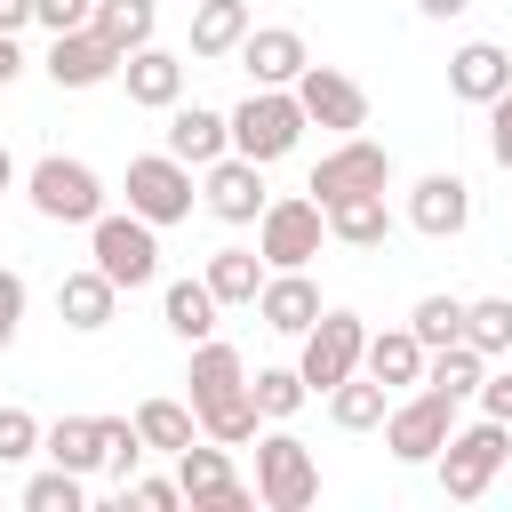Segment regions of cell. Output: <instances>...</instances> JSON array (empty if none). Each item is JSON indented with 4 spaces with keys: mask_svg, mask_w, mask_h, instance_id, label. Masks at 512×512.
<instances>
[{
    "mask_svg": "<svg viewBox=\"0 0 512 512\" xmlns=\"http://www.w3.org/2000/svg\"><path fill=\"white\" fill-rule=\"evenodd\" d=\"M504 456H512V424H504V416L456 424V432H448V448L432 456V464H440V496H448V504H480V496L496 488Z\"/></svg>",
    "mask_w": 512,
    "mask_h": 512,
    "instance_id": "1",
    "label": "cell"
},
{
    "mask_svg": "<svg viewBox=\"0 0 512 512\" xmlns=\"http://www.w3.org/2000/svg\"><path fill=\"white\" fill-rule=\"evenodd\" d=\"M312 120H304V104H296V88H248V104L232 112V152H248V160H288L296 152V136H304Z\"/></svg>",
    "mask_w": 512,
    "mask_h": 512,
    "instance_id": "2",
    "label": "cell"
},
{
    "mask_svg": "<svg viewBox=\"0 0 512 512\" xmlns=\"http://www.w3.org/2000/svg\"><path fill=\"white\" fill-rule=\"evenodd\" d=\"M24 192H32V208H40L48 224H96V216H104V176H96L88 160H64V152L32 160Z\"/></svg>",
    "mask_w": 512,
    "mask_h": 512,
    "instance_id": "3",
    "label": "cell"
},
{
    "mask_svg": "<svg viewBox=\"0 0 512 512\" xmlns=\"http://www.w3.org/2000/svg\"><path fill=\"white\" fill-rule=\"evenodd\" d=\"M320 240H328V208H320L312 192H288V200H272V208L256 216V256H264L272 272L312 264V256H320Z\"/></svg>",
    "mask_w": 512,
    "mask_h": 512,
    "instance_id": "4",
    "label": "cell"
},
{
    "mask_svg": "<svg viewBox=\"0 0 512 512\" xmlns=\"http://www.w3.org/2000/svg\"><path fill=\"white\" fill-rule=\"evenodd\" d=\"M448 432H456V392H440V384L392 400V416H384V448H392V464H432V456L448 448Z\"/></svg>",
    "mask_w": 512,
    "mask_h": 512,
    "instance_id": "5",
    "label": "cell"
},
{
    "mask_svg": "<svg viewBox=\"0 0 512 512\" xmlns=\"http://www.w3.org/2000/svg\"><path fill=\"white\" fill-rule=\"evenodd\" d=\"M88 256L120 280V288H144V280H160V224L152 216H96L88 224Z\"/></svg>",
    "mask_w": 512,
    "mask_h": 512,
    "instance_id": "6",
    "label": "cell"
},
{
    "mask_svg": "<svg viewBox=\"0 0 512 512\" xmlns=\"http://www.w3.org/2000/svg\"><path fill=\"white\" fill-rule=\"evenodd\" d=\"M320 496V464L296 432H264L256 440V504L264 512H304Z\"/></svg>",
    "mask_w": 512,
    "mask_h": 512,
    "instance_id": "7",
    "label": "cell"
},
{
    "mask_svg": "<svg viewBox=\"0 0 512 512\" xmlns=\"http://www.w3.org/2000/svg\"><path fill=\"white\" fill-rule=\"evenodd\" d=\"M392 184V152L376 144V136H336L328 152H320V168H312V200L328 208V200H352V192H384Z\"/></svg>",
    "mask_w": 512,
    "mask_h": 512,
    "instance_id": "8",
    "label": "cell"
},
{
    "mask_svg": "<svg viewBox=\"0 0 512 512\" xmlns=\"http://www.w3.org/2000/svg\"><path fill=\"white\" fill-rule=\"evenodd\" d=\"M360 352H368V320L360 312H320L312 328H304V384L312 392H336L344 376H360Z\"/></svg>",
    "mask_w": 512,
    "mask_h": 512,
    "instance_id": "9",
    "label": "cell"
},
{
    "mask_svg": "<svg viewBox=\"0 0 512 512\" xmlns=\"http://www.w3.org/2000/svg\"><path fill=\"white\" fill-rule=\"evenodd\" d=\"M176 488H184V504H208V512H248L256 504V488L232 472V448L224 440H192V448H176Z\"/></svg>",
    "mask_w": 512,
    "mask_h": 512,
    "instance_id": "10",
    "label": "cell"
},
{
    "mask_svg": "<svg viewBox=\"0 0 512 512\" xmlns=\"http://www.w3.org/2000/svg\"><path fill=\"white\" fill-rule=\"evenodd\" d=\"M128 208L152 224H184L192 216V160L176 152H136L128 160Z\"/></svg>",
    "mask_w": 512,
    "mask_h": 512,
    "instance_id": "11",
    "label": "cell"
},
{
    "mask_svg": "<svg viewBox=\"0 0 512 512\" xmlns=\"http://www.w3.org/2000/svg\"><path fill=\"white\" fill-rule=\"evenodd\" d=\"M296 104H304L312 128H336V136H360L368 128V88L352 72H336V64H304L296 72Z\"/></svg>",
    "mask_w": 512,
    "mask_h": 512,
    "instance_id": "12",
    "label": "cell"
},
{
    "mask_svg": "<svg viewBox=\"0 0 512 512\" xmlns=\"http://www.w3.org/2000/svg\"><path fill=\"white\" fill-rule=\"evenodd\" d=\"M200 200H208L216 224H256V216L272 208V200H264V160H248V152L208 160V168H200Z\"/></svg>",
    "mask_w": 512,
    "mask_h": 512,
    "instance_id": "13",
    "label": "cell"
},
{
    "mask_svg": "<svg viewBox=\"0 0 512 512\" xmlns=\"http://www.w3.org/2000/svg\"><path fill=\"white\" fill-rule=\"evenodd\" d=\"M40 64H48L56 88H104V80H120L128 56H120L96 24H80V32H48V56H40Z\"/></svg>",
    "mask_w": 512,
    "mask_h": 512,
    "instance_id": "14",
    "label": "cell"
},
{
    "mask_svg": "<svg viewBox=\"0 0 512 512\" xmlns=\"http://www.w3.org/2000/svg\"><path fill=\"white\" fill-rule=\"evenodd\" d=\"M408 224H416L424 240H456V232L472 224V184H464L456 168L416 176V192H408Z\"/></svg>",
    "mask_w": 512,
    "mask_h": 512,
    "instance_id": "15",
    "label": "cell"
},
{
    "mask_svg": "<svg viewBox=\"0 0 512 512\" xmlns=\"http://www.w3.org/2000/svg\"><path fill=\"white\" fill-rule=\"evenodd\" d=\"M304 64H312V48H304L296 24H256V32L240 40V72H248L256 88H296Z\"/></svg>",
    "mask_w": 512,
    "mask_h": 512,
    "instance_id": "16",
    "label": "cell"
},
{
    "mask_svg": "<svg viewBox=\"0 0 512 512\" xmlns=\"http://www.w3.org/2000/svg\"><path fill=\"white\" fill-rule=\"evenodd\" d=\"M504 88H512V56H504L496 40H464V48L448 56V96H464V104L488 112Z\"/></svg>",
    "mask_w": 512,
    "mask_h": 512,
    "instance_id": "17",
    "label": "cell"
},
{
    "mask_svg": "<svg viewBox=\"0 0 512 512\" xmlns=\"http://www.w3.org/2000/svg\"><path fill=\"white\" fill-rule=\"evenodd\" d=\"M112 304H120V280H112L104 264H80V272L56 280V312H64V328H80V336L112 328Z\"/></svg>",
    "mask_w": 512,
    "mask_h": 512,
    "instance_id": "18",
    "label": "cell"
},
{
    "mask_svg": "<svg viewBox=\"0 0 512 512\" xmlns=\"http://www.w3.org/2000/svg\"><path fill=\"white\" fill-rule=\"evenodd\" d=\"M168 152L208 168L232 152V112H208V104H168Z\"/></svg>",
    "mask_w": 512,
    "mask_h": 512,
    "instance_id": "19",
    "label": "cell"
},
{
    "mask_svg": "<svg viewBox=\"0 0 512 512\" xmlns=\"http://www.w3.org/2000/svg\"><path fill=\"white\" fill-rule=\"evenodd\" d=\"M320 312H328V304H320V288L304 280V264H296V272H272L264 296H256V320H264L272 336H304Z\"/></svg>",
    "mask_w": 512,
    "mask_h": 512,
    "instance_id": "20",
    "label": "cell"
},
{
    "mask_svg": "<svg viewBox=\"0 0 512 512\" xmlns=\"http://www.w3.org/2000/svg\"><path fill=\"white\" fill-rule=\"evenodd\" d=\"M184 384H192V416H200V408H216V400L248 392V360H240L232 344L200 336V344H192V368H184Z\"/></svg>",
    "mask_w": 512,
    "mask_h": 512,
    "instance_id": "21",
    "label": "cell"
},
{
    "mask_svg": "<svg viewBox=\"0 0 512 512\" xmlns=\"http://www.w3.org/2000/svg\"><path fill=\"white\" fill-rule=\"evenodd\" d=\"M120 80H128V104H144V112L184 104V56H168V48H136L120 64Z\"/></svg>",
    "mask_w": 512,
    "mask_h": 512,
    "instance_id": "22",
    "label": "cell"
},
{
    "mask_svg": "<svg viewBox=\"0 0 512 512\" xmlns=\"http://www.w3.org/2000/svg\"><path fill=\"white\" fill-rule=\"evenodd\" d=\"M256 32L248 0H192V56H240V40Z\"/></svg>",
    "mask_w": 512,
    "mask_h": 512,
    "instance_id": "23",
    "label": "cell"
},
{
    "mask_svg": "<svg viewBox=\"0 0 512 512\" xmlns=\"http://www.w3.org/2000/svg\"><path fill=\"white\" fill-rule=\"evenodd\" d=\"M360 368L376 376V384H424V336L416 328H376L368 336V352H360Z\"/></svg>",
    "mask_w": 512,
    "mask_h": 512,
    "instance_id": "24",
    "label": "cell"
},
{
    "mask_svg": "<svg viewBox=\"0 0 512 512\" xmlns=\"http://www.w3.org/2000/svg\"><path fill=\"white\" fill-rule=\"evenodd\" d=\"M328 240H344V248H384V240H392V208H384V192L328 200Z\"/></svg>",
    "mask_w": 512,
    "mask_h": 512,
    "instance_id": "25",
    "label": "cell"
},
{
    "mask_svg": "<svg viewBox=\"0 0 512 512\" xmlns=\"http://www.w3.org/2000/svg\"><path fill=\"white\" fill-rule=\"evenodd\" d=\"M384 416H392V384H376L368 368L328 392V424H336V432H376Z\"/></svg>",
    "mask_w": 512,
    "mask_h": 512,
    "instance_id": "26",
    "label": "cell"
},
{
    "mask_svg": "<svg viewBox=\"0 0 512 512\" xmlns=\"http://www.w3.org/2000/svg\"><path fill=\"white\" fill-rule=\"evenodd\" d=\"M200 280H208V288H216V304H256V296H264V280H272V272H264V256H256V248H216V256H208V272H200Z\"/></svg>",
    "mask_w": 512,
    "mask_h": 512,
    "instance_id": "27",
    "label": "cell"
},
{
    "mask_svg": "<svg viewBox=\"0 0 512 512\" xmlns=\"http://www.w3.org/2000/svg\"><path fill=\"white\" fill-rule=\"evenodd\" d=\"M216 288L208 280H168V296H160V320L184 336V344H200V336H216Z\"/></svg>",
    "mask_w": 512,
    "mask_h": 512,
    "instance_id": "28",
    "label": "cell"
},
{
    "mask_svg": "<svg viewBox=\"0 0 512 512\" xmlns=\"http://www.w3.org/2000/svg\"><path fill=\"white\" fill-rule=\"evenodd\" d=\"M480 376H488V352H480L472 336H456V344H432V352H424V384H440V392H456V400H472V392H480Z\"/></svg>",
    "mask_w": 512,
    "mask_h": 512,
    "instance_id": "29",
    "label": "cell"
},
{
    "mask_svg": "<svg viewBox=\"0 0 512 512\" xmlns=\"http://www.w3.org/2000/svg\"><path fill=\"white\" fill-rule=\"evenodd\" d=\"M40 448H48V464H64V472H104V432H96V416H56V424L40 432Z\"/></svg>",
    "mask_w": 512,
    "mask_h": 512,
    "instance_id": "30",
    "label": "cell"
},
{
    "mask_svg": "<svg viewBox=\"0 0 512 512\" xmlns=\"http://www.w3.org/2000/svg\"><path fill=\"white\" fill-rule=\"evenodd\" d=\"M120 56H136V48H152V24H160V0H96V16H88Z\"/></svg>",
    "mask_w": 512,
    "mask_h": 512,
    "instance_id": "31",
    "label": "cell"
},
{
    "mask_svg": "<svg viewBox=\"0 0 512 512\" xmlns=\"http://www.w3.org/2000/svg\"><path fill=\"white\" fill-rule=\"evenodd\" d=\"M136 432H144L152 456H176V448L200 440V416H192L184 400H144V408H136Z\"/></svg>",
    "mask_w": 512,
    "mask_h": 512,
    "instance_id": "32",
    "label": "cell"
},
{
    "mask_svg": "<svg viewBox=\"0 0 512 512\" xmlns=\"http://www.w3.org/2000/svg\"><path fill=\"white\" fill-rule=\"evenodd\" d=\"M248 392H256V408H264V424H288L304 400H312V384H304V368H256L248 376Z\"/></svg>",
    "mask_w": 512,
    "mask_h": 512,
    "instance_id": "33",
    "label": "cell"
},
{
    "mask_svg": "<svg viewBox=\"0 0 512 512\" xmlns=\"http://www.w3.org/2000/svg\"><path fill=\"white\" fill-rule=\"evenodd\" d=\"M256 424H264L256 392H232V400L200 408V432H208V440H224V448H248V440H256Z\"/></svg>",
    "mask_w": 512,
    "mask_h": 512,
    "instance_id": "34",
    "label": "cell"
},
{
    "mask_svg": "<svg viewBox=\"0 0 512 512\" xmlns=\"http://www.w3.org/2000/svg\"><path fill=\"white\" fill-rule=\"evenodd\" d=\"M464 336H472L488 360H504V352H512V296H472V304H464Z\"/></svg>",
    "mask_w": 512,
    "mask_h": 512,
    "instance_id": "35",
    "label": "cell"
},
{
    "mask_svg": "<svg viewBox=\"0 0 512 512\" xmlns=\"http://www.w3.org/2000/svg\"><path fill=\"white\" fill-rule=\"evenodd\" d=\"M80 480H88V472H64V464L32 472V480H24V512H80V504H88Z\"/></svg>",
    "mask_w": 512,
    "mask_h": 512,
    "instance_id": "36",
    "label": "cell"
},
{
    "mask_svg": "<svg viewBox=\"0 0 512 512\" xmlns=\"http://www.w3.org/2000/svg\"><path fill=\"white\" fill-rule=\"evenodd\" d=\"M96 432H104V472L128 488L136 464H144V432H136V416H96Z\"/></svg>",
    "mask_w": 512,
    "mask_h": 512,
    "instance_id": "37",
    "label": "cell"
},
{
    "mask_svg": "<svg viewBox=\"0 0 512 512\" xmlns=\"http://www.w3.org/2000/svg\"><path fill=\"white\" fill-rule=\"evenodd\" d=\"M408 328L424 336V352H432V344H456V336H464V296H416Z\"/></svg>",
    "mask_w": 512,
    "mask_h": 512,
    "instance_id": "38",
    "label": "cell"
},
{
    "mask_svg": "<svg viewBox=\"0 0 512 512\" xmlns=\"http://www.w3.org/2000/svg\"><path fill=\"white\" fill-rule=\"evenodd\" d=\"M40 432H48V424H40L32 408H0V464H24V456L40 448Z\"/></svg>",
    "mask_w": 512,
    "mask_h": 512,
    "instance_id": "39",
    "label": "cell"
},
{
    "mask_svg": "<svg viewBox=\"0 0 512 512\" xmlns=\"http://www.w3.org/2000/svg\"><path fill=\"white\" fill-rule=\"evenodd\" d=\"M120 504H136V512H176V504H184V488H176V480H128V488H120Z\"/></svg>",
    "mask_w": 512,
    "mask_h": 512,
    "instance_id": "40",
    "label": "cell"
},
{
    "mask_svg": "<svg viewBox=\"0 0 512 512\" xmlns=\"http://www.w3.org/2000/svg\"><path fill=\"white\" fill-rule=\"evenodd\" d=\"M96 16V0H32V24H48V32H80Z\"/></svg>",
    "mask_w": 512,
    "mask_h": 512,
    "instance_id": "41",
    "label": "cell"
},
{
    "mask_svg": "<svg viewBox=\"0 0 512 512\" xmlns=\"http://www.w3.org/2000/svg\"><path fill=\"white\" fill-rule=\"evenodd\" d=\"M24 296H32V288H24V272H8V264H0V352L16 344V320H24Z\"/></svg>",
    "mask_w": 512,
    "mask_h": 512,
    "instance_id": "42",
    "label": "cell"
},
{
    "mask_svg": "<svg viewBox=\"0 0 512 512\" xmlns=\"http://www.w3.org/2000/svg\"><path fill=\"white\" fill-rule=\"evenodd\" d=\"M472 400H480V416H504V424H512V368H488Z\"/></svg>",
    "mask_w": 512,
    "mask_h": 512,
    "instance_id": "43",
    "label": "cell"
},
{
    "mask_svg": "<svg viewBox=\"0 0 512 512\" xmlns=\"http://www.w3.org/2000/svg\"><path fill=\"white\" fill-rule=\"evenodd\" d=\"M488 152H496V168H512V88L488 104Z\"/></svg>",
    "mask_w": 512,
    "mask_h": 512,
    "instance_id": "44",
    "label": "cell"
},
{
    "mask_svg": "<svg viewBox=\"0 0 512 512\" xmlns=\"http://www.w3.org/2000/svg\"><path fill=\"white\" fill-rule=\"evenodd\" d=\"M24 72V48H16V32H0V88Z\"/></svg>",
    "mask_w": 512,
    "mask_h": 512,
    "instance_id": "45",
    "label": "cell"
},
{
    "mask_svg": "<svg viewBox=\"0 0 512 512\" xmlns=\"http://www.w3.org/2000/svg\"><path fill=\"white\" fill-rule=\"evenodd\" d=\"M472 0H416V16H432V24H448V16H464Z\"/></svg>",
    "mask_w": 512,
    "mask_h": 512,
    "instance_id": "46",
    "label": "cell"
},
{
    "mask_svg": "<svg viewBox=\"0 0 512 512\" xmlns=\"http://www.w3.org/2000/svg\"><path fill=\"white\" fill-rule=\"evenodd\" d=\"M16 24H32V0H0V32H16Z\"/></svg>",
    "mask_w": 512,
    "mask_h": 512,
    "instance_id": "47",
    "label": "cell"
},
{
    "mask_svg": "<svg viewBox=\"0 0 512 512\" xmlns=\"http://www.w3.org/2000/svg\"><path fill=\"white\" fill-rule=\"evenodd\" d=\"M8 184H16V152L0 144V192H8Z\"/></svg>",
    "mask_w": 512,
    "mask_h": 512,
    "instance_id": "48",
    "label": "cell"
}]
</instances>
